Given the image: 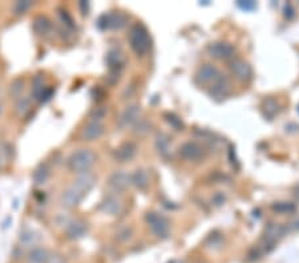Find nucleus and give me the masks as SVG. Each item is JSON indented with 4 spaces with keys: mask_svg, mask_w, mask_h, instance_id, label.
<instances>
[{
    "mask_svg": "<svg viewBox=\"0 0 299 263\" xmlns=\"http://www.w3.org/2000/svg\"><path fill=\"white\" fill-rule=\"evenodd\" d=\"M96 182V178L92 174L84 173L76 179L72 186L68 187L61 195V203L65 207H75L79 205L87 193L91 190Z\"/></svg>",
    "mask_w": 299,
    "mask_h": 263,
    "instance_id": "1",
    "label": "nucleus"
},
{
    "mask_svg": "<svg viewBox=\"0 0 299 263\" xmlns=\"http://www.w3.org/2000/svg\"><path fill=\"white\" fill-rule=\"evenodd\" d=\"M129 43H130L132 50L137 55L144 56V55L148 54L152 47V40L148 30L141 24L133 26L129 31Z\"/></svg>",
    "mask_w": 299,
    "mask_h": 263,
    "instance_id": "2",
    "label": "nucleus"
},
{
    "mask_svg": "<svg viewBox=\"0 0 299 263\" xmlns=\"http://www.w3.org/2000/svg\"><path fill=\"white\" fill-rule=\"evenodd\" d=\"M96 161L95 153L89 149H80L68 158V166L72 172L87 173Z\"/></svg>",
    "mask_w": 299,
    "mask_h": 263,
    "instance_id": "3",
    "label": "nucleus"
},
{
    "mask_svg": "<svg viewBox=\"0 0 299 263\" xmlns=\"http://www.w3.org/2000/svg\"><path fill=\"white\" fill-rule=\"evenodd\" d=\"M146 221L151 226L152 231L157 236H167L169 233V222L167 218L163 217L161 214L157 213H149L146 215Z\"/></svg>",
    "mask_w": 299,
    "mask_h": 263,
    "instance_id": "4",
    "label": "nucleus"
},
{
    "mask_svg": "<svg viewBox=\"0 0 299 263\" xmlns=\"http://www.w3.org/2000/svg\"><path fill=\"white\" fill-rule=\"evenodd\" d=\"M128 22V18L120 12H114V14H108L104 15L100 19L99 26L104 30H121L125 27V24Z\"/></svg>",
    "mask_w": 299,
    "mask_h": 263,
    "instance_id": "5",
    "label": "nucleus"
},
{
    "mask_svg": "<svg viewBox=\"0 0 299 263\" xmlns=\"http://www.w3.org/2000/svg\"><path fill=\"white\" fill-rule=\"evenodd\" d=\"M209 52L213 58L220 59V60H229L234 58L235 50L234 47L227 43H214L209 47Z\"/></svg>",
    "mask_w": 299,
    "mask_h": 263,
    "instance_id": "6",
    "label": "nucleus"
},
{
    "mask_svg": "<svg viewBox=\"0 0 299 263\" xmlns=\"http://www.w3.org/2000/svg\"><path fill=\"white\" fill-rule=\"evenodd\" d=\"M180 154H181L182 158H185L188 161H200L204 158L205 152L204 148L196 142H186L180 149Z\"/></svg>",
    "mask_w": 299,
    "mask_h": 263,
    "instance_id": "7",
    "label": "nucleus"
},
{
    "mask_svg": "<svg viewBox=\"0 0 299 263\" xmlns=\"http://www.w3.org/2000/svg\"><path fill=\"white\" fill-rule=\"evenodd\" d=\"M130 183H132L130 175H128L126 173L117 172L110 175L108 185H109V187L112 190L116 191V193H120V191L126 190Z\"/></svg>",
    "mask_w": 299,
    "mask_h": 263,
    "instance_id": "8",
    "label": "nucleus"
},
{
    "mask_svg": "<svg viewBox=\"0 0 299 263\" xmlns=\"http://www.w3.org/2000/svg\"><path fill=\"white\" fill-rule=\"evenodd\" d=\"M221 77L220 71L212 64H206L204 67H201L198 69L197 79L202 84H213L214 81H217Z\"/></svg>",
    "mask_w": 299,
    "mask_h": 263,
    "instance_id": "9",
    "label": "nucleus"
},
{
    "mask_svg": "<svg viewBox=\"0 0 299 263\" xmlns=\"http://www.w3.org/2000/svg\"><path fill=\"white\" fill-rule=\"evenodd\" d=\"M102 133H104V125H102L101 122L92 121L84 128L81 137L85 141H93V140H97L99 137H101Z\"/></svg>",
    "mask_w": 299,
    "mask_h": 263,
    "instance_id": "10",
    "label": "nucleus"
},
{
    "mask_svg": "<svg viewBox=\"0 0 299 263\" xmlns=\"http://www.w3.org/2000/svg\"><path fill=\"white\" fill-rule=\"evenodd\" d=\"M231 72L234 73V76L239 80H249L251 76V68L247 63L243 60H233L230 63Z\"/></svg>",
    "mask_w": 299,
    "mask_h": 263,
    "instance_id": "11",
    "label": "nucleus"
},
{
    "mask_svg": "<svg viewBox=\"0 0 299 263\" xmlns=\"http://www.w3.org/2000/svg\"><path fill=\"white\" fill-rule=\"evenodd\" d=\"M101 210L109 215H116L122 210V203L116 195H108L101 203Z\"/></svg>",
    "mask_w": 299,
    "mask_h": 263,
    "instance_id": "12",
    "label": "nucleus"
},
{
    "mask_svg": "<svg viewBox=\"0 0 299 263\" xmlns=\"http://www.w3.org/2000/svg\"><path fill=\"white\" fill-rule=\"evenodd\" d=\"M230 92V83L227 79L221 76L217 81H214L212 84V89H210V93L212 96H214L216 99H222L225 96H227V93Z\"/></svg>",
    "mask_w": 299,
    "mask_h": 263,
    "instance_id": "13",
    "label": "nucleus"
},
{
    "mask_svg": "<svg viewBox=\"0 0 299 263\" xmlns=\"http://www.w3.org/2000/svg\"><path fill=\"white\" fill-rule=\"evenodd\" d=\"M134 153H136V146L133 145L132 142H126V144H122L120 148L116 149L114 157L118 162H126L134 156Z\"/></svg>",
    "mask_w": 299,
    "mask_h": 263,
    "instance_id": "14",
    "label": "nucleus"
},
{
    "mask_svg": "<svg viewBox=\"0 0 299 263\" xmlns=\"http://www.w3.org/2000/svg\"><path fill=\"white\" fill-rule=\"evenodd\" d=\"M87 233V223L83 221H72L67 227V235L71 238V239H77V238H81L84 234Z\"/></svg>",
    "mask_w": 299,
    "mask_h": 263,
    "instance_id": "15",
    "label": "nucleus"
},
{
    "mask_svg": "<svg viewBox=\"0 0 299 263\" xmlns=\"http://www.w3.org/2000/svg\"><path fill=\"white\" fill-rule=\"evenodd\" d=\"M140 117V108L137 105H132L125 109V112L121 116V124L124 126H130L133 124H136Z\"/></svg>",
    "mask_w": 299,
    "mask_h": 263,
    "instance_id": "16",
    "label": "nucleus"
},
{
    "mask_svg": "<svg viewBox=\"0 0 299 263\" xmlns=\"http://www.w3.org/2000/svg\"><path fill=\"white\" fill-rule=\"evenodd\" d=\"M34 181L36 185H43V183H46V181L50 177V168H48V165L47 164H40L38 168L35 169L34 172Z\"/></svg>",
    "mask_w": 299,
    "mask_h": 263,
    "instance_id": "17",
    "label": "nucleus"
},
{
    "mask_svg": "<svg viewBox=\"0 0 299 263\" xmlns=\"http://www.w3.org/2000/svg\"><path fill=\"white\" fill-rule=\"evenodd\" d=\"M106 61L109 64L110 69H116L117 71L118 68H121L122 64H124V55L117 50L110 51L108 56H106Z\"/></svg>",
    "mask_w": 299,
    "mask_h": 263,
    "instance_id": "18",
    "label": "nucleus"
},
{
    "mask_svg": "<svg viewBox=\"0 0 299 263\" xmlns=\"http://www.w3.org/2000/svg\"><path fill=\"white\" fill-rule=\"evenodd\" d=\"M130 178H132V183L138 189H145V187L148 186L149 183V177L148 173L145 172V170H136V173L133 175H130Z\"/></svg>",
    "mask_w": 299,
    "mask_h": 263,
    "instance_id": "19",
    "label": "nucleus"
},
{
    "mask_svg": "<svg viewBox=\"0 0 299 263\" xmlns=\"http://www.w3.org/2000/svg\"><path fill=\"white\" fill-rule=\"evenodd\" d=\"M51 28V22L47 19L46 16H38L35 19L34 23V30L36 34L39 35H46Z\"/></svg>",
    "mask_w": 299,
    "mask_h": 263,
    "instance_id": "20",
    "label": "nucleus"
},
{
    "mask_svg": "<svg viewBox=\"0 0 299 263\" xmlns=\"http://www.w3.org/2000/svg\"><path fill=\"white\" fill-rule=\"evenodd\" d=\"M48 252L46 248L36 247L30 252V262L31 263H46L48 259Z\"/></svg>",
    "mask_w": 299,
    "mask_h": 263,
    "instance_id": "21",
    "label": "nucleus"
},
{
    "mask_svg": "<svg viewBox=\"0 0 299 263\" xmlns=\"http://www.w3.org/2000/svg\"><path fill=\"white\" fill-rule=\"evenodd\" d=\"M39 240L38 234L32 231V230H23L20 233V242L24 244V246H32Z\"/></svg>",
    "mask_w": 299,
    "mask_h": 263,
    "instance_id": "22",
    "label": "nucleus"
},
{
    "mask_svg": "<svg viewBox=\"0 0 299 263\" xmlns=\"http://www.w3.org/2000/svg\"><path fill=\"white\" fill-rule=\"evenodd\" d=\"M31 6H32V3H31L30 0L18 2V3L15 4V12L18 14V15H20V14H26V12L31 8Z\"/></svg>",
    "mask_w": 299,
    "mask_h": 263,
    "instance_id": "23",
    "label": "nucleus"
},
{
    "mask_svg": "<svg viewBox=\"0 0 299 263\" xmlns=\"http://www.w3.org/2000/svg\"><path fill=\"white\" fill-rule=\"evenodd\" d=\"M28 109H30V100L22 97V99L19 100L18 105H16V111H18L19 115H24L26 112H28Z\"/></svg>",
    "mask_w": 299,
    "mask_h": 263,
    "instance_id": "24",
    "label": "nucleus"
},
{
    "mask_svg": "<svg viewBox=\"0 0 299 263\" xmlns=\"http://www.w3.org/2000/svg\"><path fill=\"white\" fill-rule=\"evenodd\" d=\"M22 91H23V81H15L14 84H12L11 87V93L14 96H19L20 93H22Z\"/></svg>",
    "mask_w": 299,
    "mask_h": 263,
    "instance_id": "25",
    "label": "nucleus"
},
{
    "mask_svg": "<svg viewBox=\"0 0 299 263\" xmlns=\"http://www.w3.org/2000/svg\"><path fill=\"white\" fill-rule=\"evenodd\" d=\"M105 116V109L104 108H99L97 111H95L92 113V118H93V121H99L101 120L102 117Z\"/></svg>",
    "mask_w": 299,
    "mask_h": 263,
    "instance_id": "26",
    "label": "nucleus"
},
{
    "mask_svg": "<svg viewBox=\"0 0 299 263\" xmlns=\"http://www.w3.org/2000/svg\"><path fill=\"white\" fill-rule=\"evenodd\" d=\"M46 263H67V262H65L60 255H56V254H55V255L48 256V259H47Z\"/></svg>",
    "mask_w": 299,
    "mask_h": 263,
    "instance_id": "27",
    "label": "nucleus"
},
{
    "mask_svg": "<svg viewBox=\"0 0 299 263\" xmlns=\"http://www.w3.org/2000/svg\"><path fill=\"white\" fill-rule=\"evenodd\" d=\"M0 113H2V105H0Z\"/></svg>",
    "mask_w": 299,
    "mask_h": 263,
    "instance_id": "28",
    "label": "nucleus"
}]
</instances>
